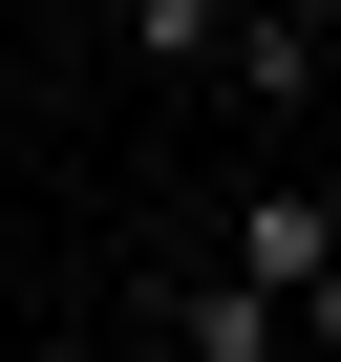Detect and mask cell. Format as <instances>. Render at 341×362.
I'll return each mask as SVG.
<instances>
[{
    "label": "cell",
    "mask_w": 341,
    "mask_h": 362,
    "mask_svg": "<svg viewBox=\"0 0 341 362\" xmlns=\"http://www.w3.org/2000/svg\"><path fill=\"white\" fill-rule=\"evenodd\" d=\"M277 22H320V43H341V0H277Z\"/></svg>",
    "instance_id": "obj_4"
},
{
    "label": "cell",
    "mask_w": 341,
    "mask_h": 362,
    "mask_svg": "<svg viewBox=\"0 0 341 362\" xmlns=\"http://www.w3.org/2000/svg\"><path fill=\"white\" fill-rule=\"evenodd\" d=\"M256 298H299L320 256H341V192H320V170H235V235H214Z\"/></svg>",
    "instance_id": "obj_1"
},
{
    "label": "cell",
    "mask_w": 341,
    "mask_h": 362,
    "mask_svg": "<svg viewBox=\"0 0 341 362\" xmlns=\"http://www.w3.org/2000/svg\"><path fill=\"white\" fill-rule=\"evenodd\" d=\"M149 341H170V362H277V298H256L235 256H214V277H149Z\"/></svg>",
    "instance_id": "obj_2"
},
{
    "label": "cell",
    "mask_w": 341,
    "mask_h": 362,
    "mask_svg": "<svg viewBox=\"0 0 341 362\" xmlns=\"http://www.w3.org/2000/svg\"><path fill=\"white\" fill-rule=\"evenodd\" d=\"M214 22H235V0H107V43H128L149 86H214Z\"/></svg>",
    "instance_id": "obj_3"
}]
</instances>
